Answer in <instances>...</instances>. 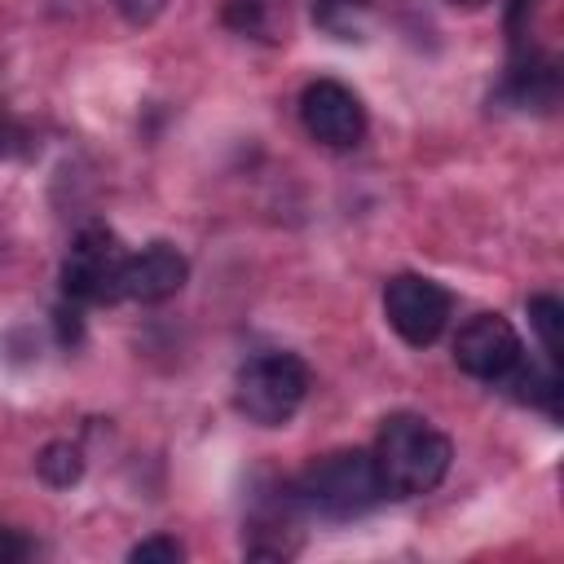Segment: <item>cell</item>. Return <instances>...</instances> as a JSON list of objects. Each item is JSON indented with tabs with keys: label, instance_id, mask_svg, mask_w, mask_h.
<instances>
[{
	"label": "cell",
	"instance_id": "11",
	"mask_svg": "<svg viewBox=\"0 0 564 564\" xmlns=\"http://www.w3.org/2000/svg\"><path fill=\"white\" fill-rule=\"evenodd\" d=\"M35 467H40V476H44L53 489H70V485L84 476V454H79V445H70V441H48V445L40 449Z\"/></svg>",
	"mask_w": 564,
	"mask_h": 564
},
{
	"label": "cell",
	"instance_id": "16",
	"mask_svg": "<svg viewBox=\"0 0 564 564\" xmlns=\"http://www.w3.org/2000/svg\"><path fill=\"white\" fill-rule=\"evenodd\" d=\"M115 9H119L128 22H150V18L163 9V0H115Z\"/></svg>",
	"mask_w": 564,
	"mask_h": 564
},
{
	"label": "cell",
	"instance_id": "3",
	"mask_svg": "<svg viewBox=\"0 0 564 564\" xmlns=\"http://www.w3.org/2000/svg\"><path fill=\"white\" fill-rule=\"evenodd\" d=\"M304 392H308V366L295 357V352H264V357H251L242 370H238V383H234V401L238 410L260 423V427H282L295 419V410L304 405Z\"/></svg>",
	"mask_w": 564,
	"mask_h": 564
},
{
	"label": "cell",
	"instance_id": "10",
	"mask_svg": "<svg viewBox=\"0 0 564 564\" xmlns=\"http://www.w3.org/2000/svg\"><path fill=\"white\" fill-rule=\"evenodd\" d=\"M366 18H370V0H317L313 4V22L330 31L335 40H357Z\"/></svg>",
	"mask_w": 564,
	"mask_h": 564
},
{
	"label": "cell",
	"instance_id": "13",
	"mask_svg": "<svg viewBox=\"0 0 564 564\" xmlns=\"http://www.w3.org/2000/svg\"><path fill=\"white\" fill-rule=\"evenodd\" d=\"M128 560H132V564H176V560H185V546H181L176 538H167V533H154V538L137 542V546L128 551Z\"/></svg>",
	"mask_w": 564,
	"mask_h": 564
},
{
	"label": "cell",
	"instance_id": "1",
	"mask_svg": "<svg viewBox=\"0 0 564 564\" xmlns=\"http://www.w3.org/2000/svg\"><path fill=\"white\" fill-rule=\"evenodd\" d=\"M370 458H375L383 498H419L445 480L454 463V445L445 432H436L419 414H388Z\"/></svg>",
	"mask_w": 564,
	"mask_h": 564
},
{
	"label": "cell",
	"instance_id": "7",
	"mask_svg": "<svg viewBox=\"0 0 564 564\" xmlns=\"http://www.w3.org/2000/svg\"><path fill=\"white\" fill-rule=\"evenodd\" d=\"M300 119L304 132L330 150H352L366 137V106L339 79H313L300 93Z\"/></svg>",
	"mask_w": 564,
	"mask_h": 564
},
{
	"label": "cell",
	"instance_id": "4",
	"mask_svg": "<svg viewBox=\"0 0 564 564\" xmlns=\"http://www.w3.org/2000/svg\"><path fill=\"white\" fill-rule=\"evenodd\" d=\"M123 242L106 225H88L75 234L66 260H62V291L75 304H110L119 300V278H123Z\"/></svg>",
	"mask_w": 564,
	"mask_h": 564
},
{
	"label": "cell",
	"instance_id": "18",
	"mask_svg": "<svg viewBox=\"0 0 564 564\" xmlns=\"http://www.w3.org/2000/svg\"><path fill=\"white\" fill-rule=\"evenodd\" d=\"M449 4H463V9H476V4H485V0H449Z\"/></svg>",
	"mask_w": 564,
	"mask_h": 564
},
{
	"label": "cell",
	"instance_id": "2",
	"mask_svg": "<svg viewBox=\"0 0 564 564\" xmlns=\"http://www.w3.org/2000/svg\"><path fill=\"white\" fill-rule=\"evenodd\" d=\"M295 502L326 520H357L383 502L375 458L366 449H335L308 463L295 480Z\"/></svg>",
	"mask_w": 564,
	"mask_h": 564
},
{
	"label": "cell",
	"instance_id": "12",
	"mask_svg": "<svg viewBox=\"0 0 564 564\" xmlns=\"http://www.w3.org/2000/svg\"><path fill=\"white\" fill-rule=\"evenodd\" d=\"M529 322H533V335L546 352V361L560 366V326H564V304L555 295H533L529 300Z\"/></svg>",
	"mask_w": 564,
	"mask_h": 564
},
{
	"label": "cell",
	"instance_id": "15",
	"mask_svg": "<svg viewBox=\"0 0 564 564\" xmlns=\"http://www.w3.org/2000/svg\"><path fill=\"white\" fill-rule=\"evenodd\" d=\"M225 18H229L234 26H251V31H260V26H264V22H260V4H256V0H229Z\"/></svg>",
	"mask_w": 564,
	"mask_h": 564
},
{
	"label": "cell",
	"instance_id": "9",
	"mask_svg": "<svg viewBox=\"0 0 564 564\" xmlns=\"http://www.w3.org/2000/svg\"><path fill=\"white\" fill-rule=\"evenodd\" d=\"M502 383L511 388L516 401H529L546 414H560V366L555 361H546V366H524L520 361Z\"/></svg>",
	"mask_w": 564,
	"mask_h": 564
},
{
	"label": "cell",
	"instance_id": "8",
	"mask_svg": "<svg viewBox=\"0 0 564 564\" xmlns=\"http://www.w3.org/2000/svg\"><path fill=\"white\" fill-rule=\"evenodd\" d=\"M189 278V260L172 247V242H150L137 256L123 260V278H119V300H137V304H163L172 300Z\"/></svg>",
	"mask_w": 564,
	"mask_h": 564
},
{
	"label": "cell",
	"instance_id": "17",
	"mask_svg": "<svg viewBox=\"0 0 564 564\" xmlns=\"http://www.w3.org/2000/svg\"><path fill=\"white\" fill-rule=\"evenodd\" d=\"M57 335H62V344H70V339H79V313L70 308H57Z\"/></svg>",
	"mask_w": 564,
	"mask_h": 564
},
{
	"label": "cell",
	"instance_id": "14",
	"mask_svg": "<svg viewBox=\"0 0 564 564\" xmlns=\"http://www.w3.org/2000/svg\"><path fill=\"white\" fill-rule=\"evenodd\" d=\"M31 555V538H22L18 529H0V564H18Z\"/></svg>",
	"mask_w": 564,
	"mask_h": 564
},
{
	"label": "cell",
	"instance_id": "5",
	"mask_svg": "<svg viewBox=\"0 0 564 564\" xmlns=\"http://www.w3.org/2000/svg\"><path fill=\"white\" fill-rule=\"evenodd\" d=\"M454 313V295L436 282V278H423V273H397L388 286H383V317L388 326L414 344V348H427L441 339L445 322Z\"/></svg>",
	"mask_w": 564,
	"mask_h": 564
},
{
	"label": "cell",
	"instance_id": "6",
	"mask_svg": "<svg viewBox=\"0 0 564 564\" xmlns=\"http://www.w3.org/2000/svg\"><path fill=\"white\" fill-rule=\"evenodd\" d=\"M454 361L471 379L502 383L524 361V344H520L516 326L502 313H476L454 335Z\"/></svg>",
	"mask_w": 564,
	"mask_h": 564
}]
</instances>
